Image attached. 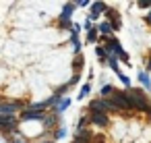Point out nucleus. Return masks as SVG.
I'll return each instance as SVG.
<instances>
[{"mask_svg":"<svg viewBox=\"0 0 151 143\" xmlns=\"http://www.w3.org/2000/svg\"><path fill=\"white\" fill-rule=\"evenodd\" d=\"M19 120L17 116H0V131H17Z\"/></svg>","mask_w":151,"mask_h":143,"instance_id":"5","label":"nucleus"},{"mask_svg":"<svg viewBox=\"0 0 151 143\" xmlns=\"http://www.w3.org/2000/svg\"><path fill=\"white\" fill-rule=\"evenodd\" d=\"M139 81H141L147 89H151V79H149V73H147V71H141V73H139Z\"/></svg>","mask_w":151,"mask_h":143,"instance_id":"13","label":"nucleus"},{"mask_svg":"<svg viewBox=\"0 0 151 143\" xmlns=\"http://www.w3.org/2000/svg\"><path fill=\"white\" fill-rule=\"evenodd\" d=\"M93 143H106V139L101 135H97V137H93Z\"/></svg>","mask_w":151,"mask_h":143,"instance_id":"25","label":"nucleus"},{"mask_svg":"<svg viewBox=\"0 0 151 143\" xmlns=\"http://www.w3.org/2000/svg\"><path fill=\"white\" fill-rule=\"evenodd\" d=\"M40 143H54V139H48V141H40Z\"/></svg>","mask_w":151,"mask_h":143,"instance_id":"29","label":"nucleus"},{"mask_svg":"<svg viewBox=\"0 0 151 143\" xmlns=\"http://www.w3.org/2000/svg\"><path fill=\"white\" fill-rule=\"evenodd\" d=\"M56 122H58V116H56L54 112L44 116V124H46V129H54V126H56Z\"/></svg>","mask_w":151,"mask_h":143,"instance_id":"11","label":"nucleus"},{"mask_svg":"<svg viewBox=\"0 0 151 143\" xmlns=\"http://www.w3.org/2000/svg\"><path fill=\"white\" fill-rule=\"evenodd\" d=\"M118 77H120V81H122V83H124V85H126V89H130V79H128V77H126V75H124V73H120V75H118Z\"/></svg>","mask_w":151,"mask_h":143,"instance_id":"20","label":"nucleus"},{"mask_svg":"<svg viewBox=\"0 0 151 143\" xmlns=\"http://www.w3.org/2000/svg\"><path fill=\"white\" fill-rule=\"evenodd\" d=\"M145 21H147V23H149V25H151V11H149V15H147V17H145Z\"/></svg>","mask_w":151,"mask_h":143,"instance_id":"28","label":"nucleus"},{"mask_svg":"<svg viewBox=\"0 0 151 143\" xmlns=\"http://www.w3.org/2000/svg\"><path fill=\"white\" fill-rule=\"evenodd\" d=\"M110 102L118 108V110H132L130 108V102H128V98L124 95V91H116L112 98H110Z\"/></svg>","mask_w":151,"mask_h":143,"instance_id":"4","label":"nucleus"},{"mask_svg":"<svg viewBox=\"0 0 151 143\" xmlns=\"http://www.w3.org/2000/svg\"><path fill=\"white\" fill-rule=\"evenodd\" d=\"M110 112V102L108 100H91L89 102V114H108Z\"/></svg>","mask_w":151,"mask_h":143,"instance_id":"3","label":"nucleus"},{"mask_svg":"<svg viewBox=\"0 0 151 143\" xmlns=\"http://www.w3.org/2000/svg\"><path fill=\"white\" fill-rule=\"evenodd\" d=\"M89 122L95 126H108V114H89Z\"/></svg>","mask_w":151,"mask_h":143,"instance_id":"6","label":"nucleus"},{"mask_svg":"<svg viewBox=\"0 0 151 143\" xmlns=\"http://www.w3.org/2000/svg\"><path fill=\"white\" fill-rule=\"evenodd\" d=\"M124 95L128 98V102H130V108H132V110H139V112H147V110H149V106H151L143 89L130 87V89H126V91H124Z\"/></svg>","mask_w":151,"mask_h":143,"instance_id":"1","label":"nucleus"},{"mask_svg":"<svg viewBox=\"0 0 151 143\" xmlns=\"http://www.w3.org/2000/svg\"><path fill=\"white\" fill-rule=\"evenodd\" d=\"M97 38H99V33H97V29H95V27H93L91 31H87V42H89V44H95V42H97Z\"/></svg>","mask_w":151,"mask_h":143,"instance_id":"15","label":"nucleus"},{"mask_svg":"<svg viewBox=\"0 0 151 143\" xmlns=\"http://www.w3.org/2000/svg\"><path fill=\"white\" fill-rule=\"evenodd\" d=\"M27 108L25 102L21 100H15V102H0V116H15L17 110H23Z\"/></svg>","mask_w":151,"mask_h":143,"instance_id":"2","label":"nucleus"},{"mask_svg":"<svg viewBox=\"0 0 151 143\" xmlns=\"http://www.w3.org/2000/svg\"><path fill=\"white\" fill-rule=\"evenodd\" d=\"M147 114H149V118H151V106H149V110H147Z\"/></svg>","mask_w":151,"mask_h":143,"instance_id":"31","label":"nucleus"},{"mask_svg":"<svg viewBox=\"0 0 151 143\" xmlns=\"http://www.w3.org/2000/svg\"><path fill=\"white\" fill-rule=\"evenodd\" d=\"M95 29H97V33H101V35H108V38H110V33L114 31V29H112V23H110V21H101V23H99V25H97Z\"/></svg>","mask_w":151,"mask_h":143,"instance_id":"10","label":"nucleus"},{"mask_svg":"<svg viewBox=\"0 0 151 143\" xmlns=\"http://www.w3.org/2000/svg\"><path fill=\"white\" fill-rule=\"evenodd\" d=\"M68 106H70V100H68V98H62V100H60V102H58V104H56V106L52 108V112H54V114L58 116V114H62V112H64V110H66Z\"/></svg>","mask_w":151,"mask_h":143,"instance_id":"9","label":"nucleus"},{"mask_svg":"<svg viewBox=\"0 0 151 143\" xmlns=\"http://www.w3.org/2000/svg\"><path fill=\"white\" fill-rule=\"evenodd\" d=\"M79 77H81V75L77 73V75H75V77H73V79L68 81V87H70V85H75V83H79Z\"/></svg>","mask_w":151,"mask_h":143,"instance_id":"22","label":"nucleus"},{"mask_svg":"<svg viewBox=\"0 0 151 143\" xmlns=\"http://www.w3.org/2000/svg\"><path fill=\"white\" fill-rule=\"evenodd\" d=\"M73 66H75V71H81V69H83V56H81V54L75 58V64H73Z\"/></svg>","mask_w":151,"mask_h":143,"instance_id":"19","label":"nucleus"},{"mask_svg":"<svg viewBox=\"0 0 151 143\" xmlns=\"http://www.w3.org/2000/svg\"><path fill=\"white\" fill-rule=\"evenodd\" d=\"M141 9H151V2H147V0H143V2H139Z\"/></svg>","mask_w":151,"mask_h":143,"instance_id":"23","label":"nucleus"},{"mask_svg":"<svg viewBox=\"0 0 151 143\" xmlns=\"http://www.w3.org/2000/svg\"><path fill=\"white\" fill-rule=\"evenodd\" d=\"M89 91H91V85H89V83H85V85L81 87V93H79V100H83V98H85V95H87Z\"/></svg>","mask_w":151,"mask_h":143,"instance_id":"17","label":"nucleus"},{"mask_svg":"<svg viewBox=\"0 0 151 143\" xmlns=\"http://www.w3.org/2000/svg\"><path fill=\"white\" fill-rule=\"evenodd\" d=\"M77 6H89V0H79V2H75Z\"/></svg>","mask_w":151,"mask_h":143,"instance_id":"26","label":"nucleus"},{"mask_svg":"<svg viewBox=\"0 0 151 143\" xmlns=\"http://www.w3.org/2000/svg\"><path fill=\"white\" fill-rule=\"evenodd\" d=\"M108 64L112 66V71L116 75H120V66H118V56H108Z\"/></svg>","mask_w":151,"mask_h":143,"instance_id":"14","label":"nucleus"},{"mask_svg":"<svg viewBox=\"0 0 151 143\" xmlns=\"http://www.w3.org/2000/svg\"><path fill=\"white\" fill-rule=\"evenodd\" d=\"M85 29H87V31H91V29H93V25H91V19H89V17H87V21H85Z\"/></svg>","mask_w":151,"mask_h":143,"instance_id":"24","label":"nucleus"},{"mask_svg":"<svg viewBox=\"0 0 151 143\" xmlns=\"http://www.w3.org/2000/svg\"><path fill=\"white\" fill-rule=\"evenodd\" d=\"M89 122V116H83L79 122H77V131H85V124Z\"/></svg>","mask_w":151,"mask_h":143,"instance_id":"18","label":"nucleus"},{"mask_svg":"<svg viewBox=\"0 0 151 143\" xmlns=\"http://www.w3.org/2000/svg\"><path fill=\"white\" fill-rule=\"evenodd\" d=\"M66 135V131L64 129H56V133H54V139H60V137H64Z\"/></svg>","mask_w":151,"mask_h":143,"instance_id":"21","label":"nucleus"},{"mask_svg":"<svg viewBox=\"0 0 151 143\" xmlns=\"http://www.w3.org/2000/svg\"><path fill=\"white\" fill-rule=\"evenodd\" d=\"M13 143H25V141H23V139H15Z\"/></svg>","mask_w":151,"mask_h":143,"instance_id":"30","label":"nucleus"},{"mask_svg":"<svg viewBox=\"0 0 151 143\" xmlns=\"http://www.w3.org/2000/svg\"><path fill=\"white\" fill-rule=\"evenodd\" d=\"M147 73H151V56H149V60H147Z\"/></svg>","mask_w":151,"mask_h":143,"instance_id":"27","label":"nucleus"},{"mask_svg":"<svg viewBox=\"0 0 151 143\" xmlns=\"http://www.w3.org/2000/svg\"><path fill=\"white\" fill-rule=\"evenodd\" d=\"M46 114H40V112H33V110H23L21 112V118L23 120H44Z\"/></svg>","mask_w":151,"mask_h":143,"instance_id":"8","label":"nucleus"},{"mask_svg":"<svg viewBox=\"0 0 151 143\" xmlns=\"http://www.w3.org/2000/svg\"><path fill=\"white\" fill-rule=\"evenodd\" d=\"M114 93H116L114 85H104V87H101V100H110Z\"/></svg>","mask_w":151,"mask_h":143,"instance_id":"12","label":"nucleus"},{"mask_svg":"<svg viewBox=\"0 0 151 143\" xmlns=\"http://www.w3.org/2000/svg\"><path fill=\"white\" fill-rule=\"evenodd\" d=\"M104 11H108V6H106L104 2H93V4H91V15H89V19H91V21L97 19Z\"/></svg>","mask_w":151,"mask_h":143,"instance_id":"7","label":"nucleus"},{"mask_svg":"<svg viewBox=\"0 0 151 143\" xmlns=\"http://www.w3.org/2000/svg\"><path fill=\"white\" fill-rule=\"evenodd\" d=\"M95 54H97V56L101 58V62H104V60H108V50H106V48L97 46V48H95Z\"/></svg>","mask_w":151,"mask_h":143,"instance_id":"16","label":"nucleus"}]
</instances>
